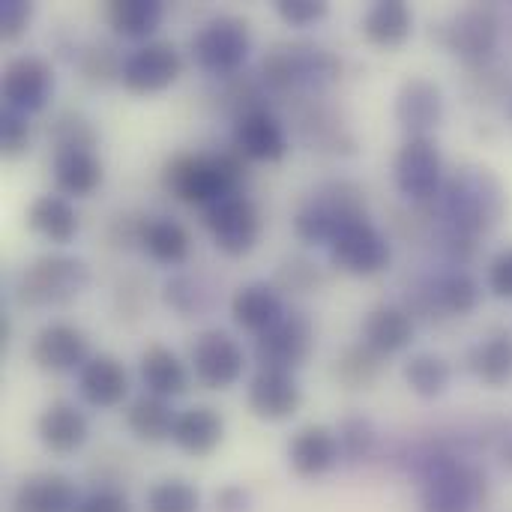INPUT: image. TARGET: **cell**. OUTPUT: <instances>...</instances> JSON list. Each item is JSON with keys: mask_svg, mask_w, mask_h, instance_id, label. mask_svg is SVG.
<instances>
[{"mask_svg": "<svg viewBox=\"0 0 512 512\" xmlns=\"http://www.w3.org/2000/svg\"><path fill=\"white\" fill-rule=\"evenodd\" d=\"M249 180V159L234 147L216 153H180L162 171V186L183 204L210 207L225 195L243 192Z\"/></svg>", "mask_w": 512, "mask_h": 512, "instance_id": "cell-2", "label": "cell"}, {"mask_svg": "<svg viewBox=\"0 0 512 512\" xmlns=\"http://www.w3.org/2000/svg\"><path fill=\"white\" fill-rule=\"evenodd\" d=\"M78 210L66 195H39L27 207V228L48 243H69L78 234Z\"/></svg>", "mask_w": 512, "mask_h": 512, "instance_id": "cell-29", "label": "cell"}, {"mask_svg": "<svg viewBox=\"0 0 512 512\" xmlns=\"http://www.w3.org/2000/svg\"><path fill=\"white\" fill-rule=\"evenodd\" d=\"M339 459L342 444L330 426H303L288 444V465L300 480H318L330 474Z\"/></svg>", "mask_w": 512, "mask_h": 512, "instance_id": "cell-20", "label": "cell"}, {"mask_svg": "<svg viewBox=\"0 0 512 512\" xmlns=\"http://www.w3.org/2000/svg\"><path fill=\"white\" fill-rule=\"evenodd\" d=\"M90 285V267L72 255H42L36 258L18 282V300L27 309H48L66 306L84 294Z\"/></svg>", "mask_w": 512, "mask_h": 512, "instance_id": "cell-5", "label": "cell"}, {"mask_svg": "<svg viewBox=\"0 0 512 512\" xmlns=\"http://www.w3.org/2000/svg\"><path fill=\"white\" fill-rule=\"evenodd\" d=\"M123 60H126V57H120L114 45L96 42V45H87V48L78 54V69H81V75H84L87 84L105 87V84H111V81H120Z\"/></svg>", "mask_w": 512, "mask_h": 512, "instance_id": "cell-41", "label": "cell"}, {"mask_svg": "<svg viewBox=\"0 0 512 512\" xmlns=\"http://www.w3.org/2000/svg\"><path fill=\"white\" fill-rule=\"evenodd\" d=\"M171 441L180 453H186L192 459H207L225 441V420L219 411H213L207 405L186 408L174 420Z\"/></svg>", "mask_w": 512, "mask_h": 512, "instance_id": "cell-25", "label": "cell"}, {"mask_svg": "<svg viewBox=\"0 0 512 512\" xmlns=\"http://www.w3.org/2000/svg\"><path fill=\"white\" fill-rule=\"evenodd\" d=\"M216 510L219 512H246L249 510V492L243 486H225L216 495Z\"/></svg>", "mask_w": 512, "mask_h": 512, "instance_id": "cell-49", "label": "cell"}, {"mask_svg": "<svg viewBox=\"0 0 512 512\" xmlns=\"http://www.w3.org/2000/svg\"><path fill=\"white\" fill-rule=\"evenodd\" d=\"M51 171L66 198H90L105 180V165L93 150H54Z\"/></svg>", "mask_w": 512, "mask_h": 512, "instance_id": "cell-27", "label": "cell"}, {"mask_svg": "<svg viewBox=\"0 0 512 512\" xmlns=\"http://www.w3.org/2000/svg\"><path fill=\"white\" fill-rule=\"evenodd\" d=\"M315 351V324L303 312H288L276 327L255 339V360L261 369L297 372Z\"/></svg>", "mask_w": 512, "mask_h": 512, "instance_id": "cell-12", "label": "cell"}, {"mask_svg": "<svg viewBox=\"0 0 512 512\" xmlns=\"http://www.w3.org/2000/svg\"><path fill=\"white\" fill-rule=\"evenodd\" d=\"M414 27V12L405 0H375L363 15V36L378 48H399Z\"/></svg>", "mask_w": 512, "mask_h": 512, "instance_id": "cell-30", "label": "cell"}, {"mask_svg": "<svg viewBox=\"0 0 512 512\" xmlns=\"http://www.w3.org/2000/svg\"><path fill=\"white\" fill-rule=\"evenodd\" d=\"M285 303L276 285L270 282H249L231 297V318L246 333H267L285 318Z\"/></svg>", "mask_w": 512, "mask_h": 512, "instance_id": "cell-24", "label": "cell"}, {"mask_svg": "<svg viewBox=\"0 0 512 512\" xmlns=\"http://www.w3.org/2000/svg\"><path fill=\"white\" fill-rule=\"evenodd\" d=\"M174 420L177 414L171 411L168 399L159 396H138L129 408H126V429L141 441V444H162L171 441L174 432Z\"/></svg>", "mask_w": 512, "mask_h": 512, "instance_id": "cell-34", "label": "cell"}, {"mask_svg": "<svg viewBox=\"0 0 512 512\" xmlns=\"http://www.w3.org/2000/svg\"><path fill=\"white\" fill-rule=\"evenodd\" d=\"M78 512H135L129 498L114 489H96L78 501Z\"/></svg>", "mask_w": 512, "mask_h": 512, "instance_id": "cell-47", "label": "cell"}, {"mask_svg": "<svg viewBox=\"0 0 512 512\" xmlns=\"http://www.w3.org/2000/svg\"><path fill=\"white\" fill-rule=\"evenodd\" d=\"M501 39V15L495 6L471 3L438 27V42L468 66H486Z\"/></svg>", "mask_w": 512, "mask_h": 512, "instance_id": "cell-8", "label": "cell"}, {"mask_svg": "<svg viewBox=\"0 0 512 512\" xmlns=\"http://www.w3.org/2000/svg\"><path fill=\"white\" fill-rule=\"evenodd\" d=\"M33 18V3L27 0H0V36L6 42L18 39Z\"/></svg>", "mask_w": 512, "mask_h": 512, "instance_id": "cell-45", "label": "cell"}, {"mask_svg": "<svg viewBox=\"0 0 512 512\" xmlns=\"http://www.w3.org/2000/svg\"><path fill=\"white\" fill-rule=\"evenodd\" d=\"M327 12H330V6L324 0H276V15L291 27L318 24Z\"/></svg>", "mask_w": 512, "mask_h": 512, "instance_id": "cell-44", "label": "cell"}, {"mask_svg": "<svg viewBox=\"0 0 512 512\" xmlns=\"http://www.w3.org/2000/svg\"><path fill=\"white\" fill-rule=\"evenodd\" d=\"M489 291L501 300H512V246L501 249L492 261H489Z\"/></svg>", "mask_w": 512, "mask_h": 512, "instance_id": "cell-46", "label": "cell"}, {"mask_svg": "<svg viewBox=\"0 0 512 512\" xmlns=\"http://www.w3.org/2000/svg\"><path fill=\"white\" fill-rule=\"evenodd\" d=\"M48 138L54 150H93L99 141V132L87 114L66 108L54 114V120L48 123Z\"/></svg>", "mask_w": 512, "mask_h": 512, "instance_id": "cell-38", "label": "cell"}, {"mask_svg": "<svg viewBox=\"0 0 512 512\" xmlns=\"http://www.w3.org/2000/svg\"><path fill=\"white\" fill-rule=\"evenodd\" d=\"M246 402L249 411L258 420L267 423H285L291 420L300 405H303V390L297 384V378L291 372H279V369H258L246 387Z\"/></svg>", "mask_w": 512, "mask_h": 512, "instance_id": "cell-19", "label": "cell"}, {"mask_svg": "<svg viewBox=\"0 0 512 512\" xmlns=\"http://www.w3.org/2000/svg\"><path fill=\"white\" fill-rule=\"evenodd\" d=\"M111 30L123 39H147L162 27L165 6L159 0H111L105 6Z\"/></svg>", "mask_w": 512, "mask_h": 512, "instance_id": "cell-33", "label": "cell"}, {"mask_svg": "<svg viewBox=\"0 0 512 512\" xmlns=\"http://www.w3.org/2000/svg\"><path fill=\"white\" fill-rule=\"evenodd\" d=\"M507 111H510V120H512V96H510V108H507Z\"/></svg>", "mask_w": 512, "mask_h": 512, "instance_id": "cell-52", "label": "cell"}, {"mask_svg": "<svg viewBox=\"0 0 512 512\" xmlns=\"http://www.w3.org/2000/svg\"><path fill=\"white\" fill-rule=\"evenodd\" d=\"M486 504V477L459 459L429 462L423 483V512H477Z\"/></svg>", "mask_w": 512, "mask_h": 512, "instance_id": "cell-7", "label": "cell"}, {"mask_svg": "<svg viewBox=\"0 0 512 512\" xmlns=\"http://www.w3.org/2000/svg\"><path fill=\"white\" fill-rule=\"evenodd\" d=\"M9 339H12V321H9V315H0V348L3 351L9 348Z\"/></svg>", "mask_w": 512, "mask_h": 512, "instance_id": "cell-50", "label": "cell"}, {"mask_svg": "<svg viewBox=\"0 0 512 512\" xmlns=\"http://www.w3.org/2000/svg\"><path fill=\"white\" fill-rule=\"evenodd\" d=\"M141 381L150 396L159 399H177L189 390V369L186 363L165 345H150L141 354Z\"/></svg>", "mask_w": 512, "mask_h": 512, "instance_id": "cell-28", "label": "cell"}, {"mask_svg": "<svg viewBox=\"0 0 512 512\" xmlns=\"http://www.w3.org/2000/svg\"><path fill=\"white\" fill-rule=\"evenodd\" d=\"M30 147V123L27 114H18L12 108H3L0 114V153L6 159H18L24 156Z\"/></svg>", "mask_w": 512, "mask_h": 512, "instance_id": "cell-43", "label": "cell"}, {"mask_svg": "<svg viewBox=\"0 0 512 512\" xmlns=\"http://www.w3.org/2000/svg\"><path fill=\"white\" fill-rule=\"evenodd\" d=\"M342 63L315 42H282L264 54L261 78L270 90H321L339 78Z\"/></svg>", "mask_w": 512, "mask_h": 512, "instance_id": "cell-4", "label": "cell"}, {"mask_svg": "<svg viewBox=\"0 0 512 512\" xmlns=\"http://www.w3.org/2000/svg\"><path fill=\"white\" fill-rule=\"evenodd\" d=\"M360 336H363L360 342H366L378 354L390 357V354H399V351H405L411 345V339H414V318L402 306L381 303V306L366 312Z\"/></svg>", "mask_w": 512, "mask_h": 512, "instance_id": "cell-26", "label": "cell"}, {"mask_svg": "<svg viewBox=\"0 0 512 512\" xmlns=\"http://www.w3.org/2000/svg\"><path fill=\"white\" fill-rule=\"evenodd\" d=\"M204 225L213 234L216 249L228 258L249 255L261 240V213L246 192H234L204 207Z\"/></svg>", "mask_w": 512, "mask_h": 512, "instance_id": "cell-10", "label": "cell"}, {"mask_svg": "<svg viewBox=\"0 0 512 512\" xmlns=\"http://www.w3.org/2000/svg\"><path fill=\"white\" fill-rule=\"evenodd\" d=\"M444 111H447L444 90L432 78H423V75L405 78L393 102V114L399 126L408 132V138L432 135L444 123Z\"/></svg>", "mask_w": 512, "mask_h": 512, "instance_id": "cell-18", "label": "cell"}, {"mask_svg": "<svg viewBox=\"0 0 512 512\" xmlns=\"http://www.w3.org/2000/svg\"><path fill=\"white\" fill-rule=\"evenodd\" d=\"M252 51V30L237 15H216L198 27L192 36L195 63L219 78H234Z\"/></svg>", "mask_w": 512, "mask_h": 512, "instance_id": "cell-6", "label": "cell"}, {"mask_svg": "<svg viewBox=\"0 0 512 512\" xmlns=\"http://www.w3.org/2000/svg\"><path fill=\"white\" fill-rule=\"evenodd\" d=\"M384 360H387V357L378 354L375 348H369L366 342L351 345V348H345V351L336 357V363H333V378H336L342 387H348V390H369V387H375V384L381 381V375H384V369H387Z\"/></svg>", "mask_w": 512, "mask_h": 512, "instance_id": "cell-35", "label": "cell"}, {"mask_svg": "<svg viewBox=\"0 0 512 512\" xmlns=\"http://www.w3.org/2000/svg\"><path fill=\"white\" fill-rule=\"evenodd\" d=\"M192 372L198 384L207 390H228L243 378L246 369V351L243 345L225 333V330H204L189 351Z\"/></svg>", "mask_w": 512, "mask_h": 512, "instance_id": "cell-14", "label": "cell"}, {"mask_svg": "<svg viewBox=\"0 0 512 512\" xmlns=\"http://www.w3.org/2000/svg\"><path fill=\"white\" fill-rule=\"evenodd\" d=\"M501 456H504V465L512 471V435L507 438V444H504V450H501Z\"/></svg>", "mask_w": 512, "mask_h": 512, "instance_id": "cell-51", "label": "cell"}, {"mask_svg": "<svg viewBox=\"0 0 512 512\" xmlns=\"http://www.w3.org/2000/svg\"><path fill=\"white\" fill-rule=\"evenodd\" d=\"M30 360L39 372H48V375L81 372L84 363L90 360V342L78 327L54 321V324H45L33 336Z\"/></svg>", "mask_w": 512, "mask_h": 512, "instance_id": "cell-17", "label": "cell"}, {"mask_svg": "<svg viewBox=\"0 0 512 512\" xmlns=\"http://www.w3.org/2000/svg\"><path fill=\"white\" fill-rule=\"evenodd\" d=\"M138 246L156 264L177 267V264H183L189 258L192 240H189V231L177 219H171V216H147Z\"/></svg>", "mask_w": 512, "mask_h": 512, "instance_id": "cell-31", "label": "cell"}, {"mask_svg": "<svg viewBox=\"0 0 512 512\" xmlns=\"http://www.w3.org/2000/svg\"><path fill=\"white\" fill-rule=\"evenodd\" d=\"M180 75H183V54L177 51V45L165 39H150L138 45L132 54H126L120 84L135 96H153L168 90Z\"/></svg>", "mask_w": 512, "mask_h": 512, "instance_id": "cell-13", "label": "cell"}, {"mask_svg": "<svg viewBox=\"0 0 512 512\" xmlns=\"http://www.w3.org/2000/svg\"><path fill=\"white\" fill-rule=\"evenodd\" d=\"M468 369L486 384V387H507L512 384V333L498 330L486 339H480L468 351Z\"/></svg>", "mask_w": 512, "mask_h": 512, "instance_id": "cell-32", "label": "cell"}, {"mask_svg": "<svg viewBox=\"0 0 512 512\" xmlns=\"http://www.w3.org/2000/svg\"><path fill=\"white\" fill-rule=\"evenodd\" d=\"M165 303L177 309L180 315H204L213 309L216 294L198 276H174L165 282Z\"/></svg>", "mask_w": 512, "mask_h": 512, "instance_id": "cell-39", "label": "cell"}, {"mask_svg": "<svg viewBox=\"0 0 512 512\" xmlns=\"http://www.w3.org/2000/svg\"><path fill=\"white\" fill-rule=\"evenodd\" d=\"M357 219H366L363 189L351 180H330L294 213V234L309 246H330L333 237Z\"/></svg>", "mask_w": 512, "mask_h": 512, "instance_id": "cell-3", "label": "cell"}, {"mask_svg": "<svg viewBox=\"0 0 512 512\" xmlns=\"http://www.w3.org/2000/svg\"><path fill=\"white\" fill-rule=\"evenodd\" d=\"M435 201L441 219V240L453 258L471 255L474 240L480 234H489L507 213V189L483 165L459 168L444 183Z\"/></svg>", "mask_w": 512, "mask_h": 512, "instance_id": "cell-1", "label": "cell"}, {"mask_svg": "<svg viewBox=\"0 0 512 512\" xmlns=\"http://www.w3.org/2000/svg\"><path fill=\"white\" fill-rule=\"evenodd\" d=\"M36 438L39 444L54 453V456H72L78 453L87 438H90V423L84 417L81 408H75L72 402L60 399V402H51L39 420H36Z\"/></svg>", "mask_w": 512, "mask_h": 512, "instance_id": "cell-21", "label": "cell"}, {"mask_svg": "<svg viewBox=\"0 0 512 512\" xmlns=\"http://www.w3.org/2000/svg\"><path fill=\"white\" fill-rule=\"evenodd\" d=\"M327 252H330V264L336 270H342L348 276H357V279L378 276L393 261V246H390L387 234L378 225H372L369 216L345 225L333 237Z\"/></svg>", "mask_w": 512, "mask_h": 512, "instance_id": "cell-9", "label": "cell"}, {"mask_svg": "<svg viewBox=\"0 0 512 512\" xmlns=\"http://www.w3.org/2000/svg\"><path fill=\"white\" fill-rule=\"evenodd\" d=\"M231 147L249 162H282L288 156V135L270 108H252L234 117Z\"/></svg>", "mask_w": 512, "mask_h": 512, "instance_id": "cell-16", "label": "cell"}, {"mask_svg": "<svg viewBox=\"0 0 512 512\" xmlns=\"http://www.w3.org/2000/svg\"><path fill=\"white\" fill-rule=\"evenodd\" d=\"M393 177L399 192L414 204H429L444 189V156L432 135L405 138L396 153Z\"/></svg>", "mask_w": 512, "mask_h": 512, "instance_id": "cell-11", "label": "cell"}, {"mask_svg": "<svg viewBox=\"0 0 512 512\" xmlns=\"http://www.w3.org/2000/svg\"><path fill=\"white\" fill-rule=\"evenodd\" d=\"M405 381L420 399H438L453 384V366L441 354H414L405 363Z\"/></svg>", "mask_w": 512, "mask_h": 512, "instance_id": "cell-37", "label": "cell"}, {"mask_svg": "<svg viewBox=\"0 0 512 512\" xmlns=\"http://www.w3.org/2000/svg\"><path fill=\"white\" fill-rule=\"evenodd\" d=\"M54 69L45 57L21 54L12 57L3 69V102L18 114H36L51 102Z\"/></svg>", "mask_w": 512, "mask_h": 512, "instance_id": "cell-15", "label": "cell"}, {"mask_svg": "<svg viewBox=\"0 0 512 512\" xmlns=\"http://www.w3.org/2000/svg\"><path fill=\"white\" fill-rule=\"evenodd\" d=\"M144 507L147 512H198L201 495L192 483L171 477V480H159L147 489Z\"/></svg>", "mask_w": 512, "mask_h": 512, "instance_id": "cell-40", "label": "cell"}, {"mask_svg": "<svg viewBox=\"0 0 512 512\" xmlns=\"http://www.w3.org/2000/svg\"><path fill=\"white\" fill-rule=\"evenodd\" d=\"M279 276H282V279L288 276V282H285V285H291V288H297V291H309V288L318 282L315 267H312V264H306V261H291V264H285Z\"/></svg>", "mask_w": 512, "mask_h": 512, "instance_id": "cell-48", "label": "cell"}, {"mask_svg": "<svg viewBox=\"0 0 512 512\" xmlns=\"http://www.w3.org/2000/svg\"><path fill=\"white\" fill-rule=\"evenodd\" d=\"M336 435L342 444V456L351 462L369 459L375 450V441H378V432H375L372 420H366V417H345Z\"/></svg>", "mask_w": 512, "mask_h": 512, "instance_id": "cell-42", "label": "cell"}, {"mask_svg": "<svg viewBox=\"0 0 512 512\" xmlns=\"http://www.w3.org/2000/svg\"><path fill=\"white\" fill-rule=\"evenodd\" d=\"M429 297L447 315H471L483 300V288L471 273L453 270V273H444L438 282H432Z\"/></svg>", "mask_w": 512, "mask_h": 512, "instance_id": "cell-36", "label": "cell"}, {"mask_svg": "<svg viewBox=\"0 0 512 512\" xmlns=\"http://www.w3.org/2000/svg\"><path fill=\"white\" fill-rule=\"evenodd\" d=\"M78 393L90 408L111 411L129 396V372L111 354H96L78 372Z\"/></svg>", "mask_w": 512, "mask_h": 512, "instance_id": "cell-22", "label": "cell"}, {"mask_svg": "<svg viewBox=\"0 0 512 512\" xmlns=\"http://www.w3.org/2000/svg\"><path fill=\"white\" fill-rule=\"evenodd\" d=\"M75 483L63 474H33L12 492L9 512H78Z\"/></svg>", "mask_w": 512, "mask_h": 512, "instance_id": "cell-23", "label": "cell"}]
</instances>
